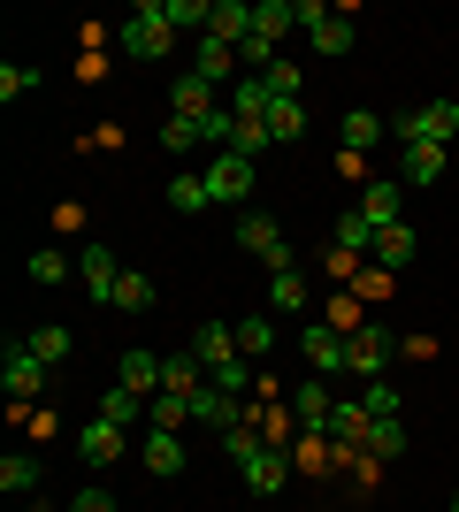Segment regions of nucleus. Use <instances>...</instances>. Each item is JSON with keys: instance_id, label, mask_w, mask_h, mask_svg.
Listing matches in <instances>:
<instances>
[{"instance_id": "1", "label": "nucleus", "mask_w": 459, "mask_h": 512, "mask_svg": "<svg viewBox=\"0 0 459 512\" xmlns=\"http://www.w3.org/2000/svg\"><path fill=\"white\" fill-rule=\"evenodd\" d=\"M222 451L238 459V474H245V490H253V497H276V490L291 482V459H284L276 444H261L253 428H230V436H222Z\"/></svg>"}, {"instance_id": "2", "label": "nucleus", "mask_w": 459, "mask_h": 512, "mask_svg": "<svg viewBox=\"0 0 459 512\" xmlns=\"http://www.w3.org/2000/svg\"><path fill=\"white\" fill-rule=\"evenodd\" d=\"M391 130L406 138V146H452L459 138V107L452 100H421V107H406Z\"/></svg>"}, {"instance_id": "3", "label": "nucleus", "mask_w": 459, "mask_h": 512, "mask_svg": "<svg viewBox=\"0 0 459 512\" xmlns=\"http://www.w3.org/2000/svg\"><path fill=\"white\" fill-rule=\"evenodd\" d=\"M169 16H161V0H138V16L123 23V54H131V62H161V54H169Z\"/></svg>"}, {"instance_id": "4", "label": "nucleus", "mask_w": 459, "mask_h": 512, "mask_svg": "<svg viewBox=\"0 0 459 512\" xmlns=\"http://www.w3.org/2000/svg\"><path fill=\"white\" fill-rule=\"evenodd\" d=\"M238 245H245V253H261L276 276L291 268V245H284V230H276V214H238Z\"/></svg>"}, {"instance_id": "5", "label": "nucleus", "mask_w": 459, "mask_h": 512, "mask_svg": "<svg viewBox=\"0 0 459 512\" xmlns=\"http://www.w3.org/2000/svg\"><path fill=\"white\" fill-rule=\"evenodd\" d=\"M299 23H306V39H314V54H352V23L337 16V8H322V0H299Z\"/></svg>"}, {"instance_id": "6", "label": "nucleus", "mask_w": 459, "mask_h": 512, "mask_svg": "<svg viewBox=\"0 0 459 512\" xmlns=\"http://www.w3.org/2000/svg\"><path fill=\"white\" fill-rule=\"evenodd\" d=\"M383 360H391V329H352L345 337V367L360 383H383Z\"/></svg>"}, {"instance_id": "7", "label": "nucleus", "mask_w": 459, "mask_h": 512, "mask_svg": "<svg viewBox=\"0 0 459 512\" xmlns=\"http://www.w3.org/2000/svg\"><path fill=\"white\" fill-rule=\"evenodd\" d=\"M0 383H8V390H16V398H39V390H46V360H39V352H31V344H8V352H0Z\"/></svg>"}, {"instance_id": "8", "label": "nucleus", "mask_w": 459, "mask_h": 512, "mask_svg": "<svg viewBox=\"0 0 459 512\" xmlns=\"http://www.w3.org/2000/svg\"><path fill=\"white\" fill-rule=\"evenodd\" d=\"M299 352H306L314 375H337V367H345V329H337V321H314V329H299Z\"/></svg>"}, {"instance_id": "9", "label": "nucleus", "mask_w": 459, "mask_h": 512, "mask_svg": "<svg viewBox=\"0 0 459 512\" xmlns=\"http://www.w3.org/2000/svg\"><path fill=\"white\" fill-rule=\"evenodd\" d=\"M245 413H253V406H245V398H230V390H215V383L192 398V421H199V428H222V436H230V428H245Z\"/></svg>"}, {"instance_id": "10", "label": "nucleus", "mask_w": 459, "mask_h": 512, "mask_svg": "<svg viewBox=\"0 0 459 512\" xmlns=\"http://www.w3.org/2000/svg\"><path fill=\"white\" fill-rule=\"evenodd\" d=\"M207 192L230 199V207H238V199H253V161H245V153H215V169H207Z\"/></svg>"}, {"instance_id": "11", "label": "nucleus", "mask_w": 459, "mask_h": 512, "mask_svg": "<svg viewBox=\"0 0 459 512\" xmlns=\"http://www.w3.org/2000/svg\"><path fill=\"white\" fill-rule=\"evenodd\" d=\"M77 459H85V467H108V459H123V428L92 413V421L77 428Z\"/></svg>"}, {"instance_id": "12", "label": "nucleus", "mask_w": 459, "mask_h": 512, "mask_svg": "<svg viewBox=\"0 0 459 512\" xmlns=\"http://www.w3.org/2000/svg\"><path fill=\"white\" fill-rule=\"evenodd\" d=\"M77 276H85L92 299H115V283H123V260H115L108 245H85V253H77Z\"/></svg>"}, {"instance_id": "13", "label": "nucleus", "mask_w": 459, "mask_h": 512, "mask_svg": "<svg viewBox=\"0 0 459 512\" xmlns=\"http://www.w3.org/2000/svg\"><path fill=\"white\" fill-rule=\"evenodd\" d=\"M169 115H192V123H207V115H215V85H207L199 69H184V77L169 85Z\"/></svg>"}, {"instance_id": "14", "label": "nucleus", "mask_w": 459, "mask_h": 512, "mask_svg": "<svg viewBox=\"0 0 459 512\" xmlns=\"http://www.w3.org/2000/svg\"><path fill=\"white\" fill-rule=\"evenodd\" d=\"M360 214L375 222V237L398 230V222H406V184H368V192H360Z\"/></svg>"}, {"instance_id": "15", "label": "nucleus", "mask_w": 459, "mask_h": 512, "mask_svg": "<svg viewBox=\"0 0 459 512\" xmlns=\"http://www.w3.org/2000/svg\"><path fill=\"white\" fill-rule=\"evenodd\" d=\"M207 39L245 46V39H253V8H245V0H215V16H207Z\"/></svg>"}, {"instance_id": "16", "label": "nucleus", "mask_w": 459, "mask_h": 512, "mask_svg": "<svg viewBox=\"0 0 459 512\" xmlns=\"http://www.w3.org/2000/svg\"><path fill=\"white\" fill-rule=\"evenodd\" d=\"M146 467L153 474H184V459H192V451H184V436H176V428H146Z\"/></svg>"}, {"instance_id": "17", "label": "nucleus", "mask_w": 459, "mask_h": 512, "mask_svg": "<svg viewBox=\"0 0 459 512\" xmlns=\"http://www.w3.org/2000/svg\"><path fill=\"white\" fill-rule=\"evenodd\" d=\"M329 413H337V398L322 390V375L291 390V421H299V428H329Z\"/></svg>"}, {"instance_id": "18", "label": "nucleus", "mask_w": 459, "mask_h": 512, "mask_svg": "<svg viewBox=\"0 0 459 512\" xmlns=\"http://www.w3.org/2000/svg\"><path fill=\"white\" fill-rule=\"evenodd\" d=\"M437 176H444V146H406V161H398V184H406V192L437 184Z\"/></svg>"}, {"instance_id": "19", "label": "nucleus", "mask_w": 459, "mask_h": 512, "mask_svg": "<svg viewBox=\"0 0 459 512\" xmlns=\"http://www.w3.org/2000/svg\"><path fill=\"white\" fill-rule=\"evenodd\" d=\"M368 406H337V413H329V444H337V451H368Z\"/></svg>"}, {"instance_id": "20", "label": "nucleus", "mask_w": 459, "mask_h": 512, "mask_svg": "<svg viewBox=\"0 0 459 512\" xmlns=\"http://www.w3.org/2000/svg\"><path fill=\"white\" fill-rule=\"evenodd\" d=\"M123 390H138V398H161V360H153L146 344H131V352H123Z\"/></svg>"}, {"instance_id": "21", "label": "nucleus", "mask_w": 459, "mask_h": 512, "mask_svg": "<svg viewBox=\"0 0 459 512\" xmlns=\"http://www.w3.org/2000/svg\"><path fill=\"white\" fill-rule=\"evenodd\" d=\"M192 352H199L207 367H222V360H245V352H238V329H230V321H207V329L192 337Z\"/></svg>"}, {"instance_id": "22", "label": "nucleus", "mask_w": 459, "mask_h": 512, "mask_svg": "<svg viewBox=\"0 0 459 512\" xmlns=\"http://www.w3.org/2000/svg\"><path fill=\"white\" fill-rule=\"evenodd\" d=\"M153 299H161V291H153L146 268H123V283H115V299H108V306H123V314H146Z\"/></svg>"}, {"instance_id": "23", "label": "nucleus", "mask_w": 459, "mask_h": 512, "mask_svg": "<svg viewBox=\"0 0 459 512\" xmlns=\"http://www.w3.org/2000/svg\"><path fill=\"white\" fill-rule=\"evenodd\" d=\"M291 23H299V0H261V8H253V31H261V39H268V46L284 39Z\"/></svg>"}, {"instance_id": "24", "label": "nucleus", "mask_w": 459, "mask_h": 512, "mask_svg": "<svg viewBox=\"0 0 459 512\" xmlns=\"http://www.w3.org/2000/svg\"><path fill=\"white\" fill-rule=\"evenodd\" d=\"M337 253H352V260H360V253H375V222H368L360 207H352V214H337Z\"/></svg>"}, {"instance_id": "25", "label": "nucleus", "mask_w": 459, "mask_h": 512, "mask_svg": "<svg viewBox=\"0 0 459 512\" xmlns=\"http://www.w3.org/2000/svg\"><path fill=\"white\" fill-rule=\"evenodd\" d=\"M230 329H238V352H245V360H253V367H261V360H268V344H276V329H268V314H245V321H230Z\"/></svg>"}, {"instance_id": "26", "label": "nucleus", "mask_w": 459, "mask_h": 512, "mask_svg": "<svg viewBox=\"0 0 459 512\" xmlns=\"http://www.w3.org/2000/svg\"><path fill=\"white\" fill-rule=\"evenodd\" d=\"M161 16H169V31H199V39H207V16H215V0H161Z\"/></svg>"}, {"instance_id": "27", "label": "nucleus", "mask_w": 459, "mask_h": 512, "mask_svg": "<svg viewBox=\"0 0 459 512\" xmlns=\"http://www.w3.org/2000/svg\"><path fill=\"white\" fill-rule=\"evenodd\" d=\"M0 490H8V497L39 490V459H31V451H8V459H0Z\"/></svg>"}, {"instance_id": "28", "label": "nucleus", "mask_w": 459, "mask_h": 512, "mask_svg": "<svg viewBox=\"0 0 459 512\" xmlns=\"http://www.w3.org/2000/svg\"><path fill=\"white\" fill-rule=\"evenodd\" d=\"M414 253H421V245H414V230H406V222L375 237V268H406V260H414Z\"/></svg>"}, {"instance_id": "29", "label": "nucleus", "mask_w": 459, "mask_h": 512, "mask_svg": "<svg viewBox=\"0 0 459 512\" xmlns=\"http://www.w3.org/2000/svg\"><path fill=\"white\" fill-rule=\"evenodd\" d=\"M199 77H207V85H222V77H230V69H238V46H222V39H199Z\"/></svg>"}, {"instance_id": "30", "label": "nucleus", "mask_w": 459, "mask_h": 512, "mask_svg": "<svg viewBox=\"0 0 459 512\" xmlns=\"http://www.w3.org/2000/svg\"><path fill=\"white\" fill-rule=\"evenodd\" d=\"M337 138H345L352 153H360V146H375V138H383V115H375V107H352L345 123H337Z\"/></svg>"}, {"instance_id": "31", "label": "nucleus", "mask_w": 459, "mask_h": 512, "mask_svg": "<svg viewBox=\"0 0 459 512\" xmlns=\"http://www.w3.org/2000/svg\"><path fill=\"white\" fill-rule=\"evenodd\" d=\"M23 344H31V352H39L46 367H54V360H69V329H62V321H39V329H23Z\"/></svg>"}, {"instance_id": "32", "label": "nucleus", "mask_w": 459, "mask_h": 512, "mask_svg": "<svg viewBox=\"0 0 459 512\" xmlns=\"http://www.w3.org/2000/svg\"><path fill=\"white\" fill-rule=\"evenodd\" d=\"M169 207H176V214H199V207H215L207 176H176V184H169Z\"/></svg>"}, {"instance_id": "33", "label": "nucleus", "mask_w": 459, "mask_h": 512, "mask_svg": "<svg viewBox=\"0 0 459 512\" xmlns=\"http://www.w3.org/2000/svg\"><path fill=\"white\" fill-rule=\"evenodd\" d=\"M299 130H306V107H299V100H276V107H268V138H276V146H284V138H299Z\"/></svg>"}, {"instance_id": "34", "label": "nucleus", "mask_w": 459, "mask_h": 512, "mask_svg": "<svg viewBox=\"0 0 459 512\" xmlns=\"http://www.w3.org/2000/svg\"><path fill=\"white\" fill-rule=\"evenodd\" d=\"M23 276H31V283H62L69 276V253H62V245H46V253L23 260Z\"/></svg>"}, {"instance_id": "35", "label": "nucleus", "mask_w": 459, "mask_h": 512, "mask_svg": "<svg viewBox=\"0 0 459 512\" xmlns=\"http://www.w3.org/2000/svg\"><path fill=\"white\" fill-rule=\"evenodd\" d=\"M153 428H176V436H184V421H192V398H176V390H161V398H153Z\"/></svg>"}, {"instance_id": "36", "label": "nucleus", "mask_w": 459, "mask_h": 512, "mask_svg": "<svg viewBox=\"0 0 459 512\" xmlns=\"http://www.w3.org/2000/svg\"><path fill=\"white\" fill-rule=\"evenodd\" d=\"M100 421L131 428V421H138V390H100Z\"/></svg>"}, {"instance_id": "37", "label": "nucleus", "mask_w": 459, "mask_h": 512, "mask_svg": "<svg viewBox=\"0 0 459 512\" xmlns=\"http://www.w3.org/2000/svg\"><path fill=\"white\" fill-rule=\"evenodd\" d=\"M368 451H375V459H398V451H406V421H375L368 428Z\"/></svg>"}, {"instance_id": "38", "label": "nucleus", "mask_w": 459, "mask_h": 512, "mask_svg": "<svg viewBox=\"0 0 459 512\" xmlns=\"http://www.w3.org/2000/svg\"><path fill=\"white\" fill-rule=\"evenodd\" d=\"M199 138H207V146H238V115H230V107H215V115H207V123H199Z\"/></svg>"}, {"instance_id": "39", "label": "nucleus", "mask_w": 459, "mask_h": 512, "mask_svg": "<svg viewBox=\"0 0 459 512\" xmlns=\"http://www.w3.org/2000/svg\"><path fill=\"white\" fill-rule=\"evenodd\" d=\"M161 146H169V153H184V146H207V138H199V123H192V115H169V123H161Z\"/></svg>"}, {"instance_id": "40", "label": "nucleus", "mask_w": 459, "mask_h": 512, "mask_svg": "<svg viewBox=\"0 0 459 512\" xmlns=\"http://www.w3.org/2000/svg\"><path fill=\"white\" fill-rule=\"evenodd\" d=\"M207 383H215V390H230V398H238V390L253 383V360H222V367H207Z\"/></svg>"}, {"instance_id": "41", "label": "nucleus", "mask_w": 459, "mask_h": 512, "mask_svg": "<svg viewBox=\"0 0 459 512\" xmlns=\"http://www.w3.org/2000/svg\"><path fill=\"white\" fill-rule=\"evenodd\" d=\"M360 406H368V421H398V390L391 383H368V390H360Z\"/></svg>"}, {"instance_id": "42", "label": "nucleus", "mask_w": 459, "mask_h": 512, "mask_svg": "<svg viewBox=\"0 0 459 512\" xmlns=\"http://www.w3.org/2000/svg\"><path fill=\"white\" fill-rule=\"evenodd\" d=\"M299 306H306V276L284 268V276H276V314H299Z\"/></svg>"}, {"instance_id": "43", "label": "nucleus", "mask_w": 459, "mask_h": 512, "mask_svg": "<svg viewBox=\"0 0 459 512\" xmlns=\"http://www.w3.org/2000/svg\"><path fill=\"white\" fill-rule=\"evenodd\" d=\"M31 85H39V69H23V62H8V69H0V100H8V107H16Z\"/></svg>"}, {"instance_id": "44", "label": "nucleus", "mask_w": 459, "mask_h": 512, "mask_svg": "<svg viewBox=\"0 0 459 512\" xmlns=\"http://www.w3.org/2000/svg\"><path fill=\"white\" fill-rule=\"evenodd\" d=\"M261 146H276V138H268V123H238V146H230V153H245V161H261Z\"/></svg>"}, {"instance_id": "45", "label": "nucleus", "mask_w": 459, "mask_h": 512, "mask_svg": "<svg viewBox=\"0 0 459 512\" xmlns=\"http://www.w3.org/2000/svg\"><path fill=\"white\" fill-rule=\"evenodd\" d=\"M261 85L276 92V100H299V69H291V62H276V69H268V77H261Z\"/></svg>"}, {"instance_id": "46", "label": "nucleus", "mask_w": 459, "mask_h": 512, "mask_svg": "<svg viewBox=\"0 0 459 512\" xmlns=\"http://www.w3.org/2000/svg\"><path fill=\"white\" fill-rule=\"evenodd\" d=\"M69 512H115V497L108 490H77V505H69Z\"/></svg>"}, {"instance_id": "47", "label": "nucleus", "mask_w": 459, "mask_h": 512, "mask_svg": "<svg viewBox=\"0 0 459 512\" xmlns=\"http://www.w3.org/2000/svg\"><path fill=\"white\" fill-rule=\"evenodd\" d=\"M452 512H459V490H452Z\"/></svg>"}]
</instances>
